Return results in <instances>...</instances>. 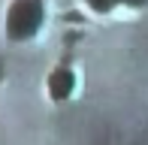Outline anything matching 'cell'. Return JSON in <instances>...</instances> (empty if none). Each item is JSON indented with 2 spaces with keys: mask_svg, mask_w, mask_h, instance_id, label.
Wrapping results in <instances>:
<instances>
[]
</instances>
